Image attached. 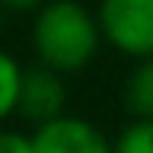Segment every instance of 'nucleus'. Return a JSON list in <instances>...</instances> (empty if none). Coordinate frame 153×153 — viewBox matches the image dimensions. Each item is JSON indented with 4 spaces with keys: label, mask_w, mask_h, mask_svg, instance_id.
I'll list each match as a JSON object with an SVG mask.
<instances>
[{
    "label": "nucleus",
    "mask_w": 153,
    "mask_h": 153,
    "mask_svg": "<svg viewBox=\"0 0 153 153\" xmlns=\"http://www.w3.org/2000/svg\"><path fill=\"white\" fill-rule=\"evenodd\" d=\"M32 48L38 64L57 74L89 67L102 48L96 13H89L80 0H45L32 19Z\"/></svg>",
    "instance_id": "obj_1"
},
{
    "label": "nucleus",
    "mask_w": 153,
    "mask_h": 153,
    "mask_svg": "<svg viewBox=\"0 0 153 153\" xmlns=\"http://www.w3.org/2000/svg\"><path fill=\"white\" fill-rule=\"evenodd\" d=\"M96 26L115 51L134 61L153 57V0H99Z\"/></svg>",
    "instance_id": "obj_2"
},
{
    "label": "nucleus",
    "mask_w": 153,
    "mask_h": 153,
    "mask_svg": "<svg viewBox=\"0 0 153 153\" xmlns=\"http://www.w3.org/2000/svg\"><path fill=\"white\" fill-rule=\"evenodd\" d=\"M29 147L32 153H112V140L99 124L67 112L35 124L29 134Z\"/></svg>",
    "instance_id": "obj_3"
},
{
    "label": "nucleus",
    "mask_w": 153,
    "mask_h": 153,
    "mask_svg": "<svg viewBox=\"0 0 153 153\" xmlns=\"http://www.w3.org/2000/svg\"><path fill=\"white\" fill-rule=\"evenodd\" d=\"M67 105V86H64V74H57L45 64L35 67H22L19 74V89H16V112L22 115L32 128L42 121H51L64 112Z\"/></svg>",
    "instance_id": "obj_4"
},
{
    "label": "nucleus",
    "mask_w": 153,
    "mask_h": 153,
    "mask_svg": "<svg viewBox=\"0 0 153 153\" xmlns=\"http://www.w3.org/2000/svg\"><path fill=\"white\" fill-rule=\"evenodd\" d=\"M124 108L134 118H153V57L134 61L124 76Z\"/></svg>",
    "instance_id": "obj_5"
},
{
    "label": "nucleus",
    "mask_w": 153,
    "mask_h": 153,
    "mask_svg": "<svg viewBox=\"0 0 153 153\" xmlns=\"http://www.w3.org/2000/svg\"><path fill=\"white\" fill-rule=\"evenodd\" d=\"M112 153H153V118H134L112 140Z\"/></svg>",
    "instance_id": "obj_6"
},
{
    "label": "nucleus",
    "mask_w": 153,
    "mask_h": 153,
    "mask_svg": "<svg viewBox=\"0 0 153 153\" xmlns=\"http://www.w3.org/2000/svg\"><path fill=\"white\" fill-rule=\"evenodd\" d=\"M19 74H22V67L16 64V57L0 48V121H7L10 115L16 112Z\"/></svg>",
    "instance_id": "obj_7"
},
{
    "label": "nucleus",
    "mask_w": 153,
    "mask_h": 153,
    "mask_svg": "<svg viewBox=\"0 0 153 153\" xmlns=\"http://www.w3.org/2000/svg\"><path fill=\"white\" fill-rule=\"evenodd\" d=\"M0 153H32L29 137L19 131H3L0 128Z\"/></svg>",
    "instance_id": "obj_8"
},
{
    "label": "nucleus",
    "mask_w": 153,
    "mask_h": 153,
    "mask_svg": "<svg viewBox=\"0 0 153 153\" xmlns=\"http://www.w3.org/2000/svg\"><path fill=\"white\" fill-rule=\"evenodd\" d=\"M45 0H0L3 13H35Z\"/></svg>",
    "instance_id": "obj_9"
},
{
    "label": "nucleus",
    "mask_w": 153,
    "mask_h": 153,
    "mask_svg": "<svg viewBox=\"0 0 153 153\" xmlns=\"http://www.w3.org/2000/svg\"><path fill=\"white\" fill-rule=\"evenodd\" d=\"M0 26H3V10H0Z\"/></svg>",
    "instance_id": "obj_10"
}]
</instances>
